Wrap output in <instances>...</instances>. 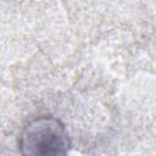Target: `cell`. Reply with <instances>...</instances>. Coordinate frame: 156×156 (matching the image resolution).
Returning <instances> with one entry per match:
<instances>
[{
    "mask_svg": "<svg viewBox=\"0 0 156 156\" xmlns=\"http://www.w3.org/2000/svg\"><path fill=\"white\" fill-rule=\"evenodd\" d=\"M71 145L65 124L56 117L48 115L30 118L23 126L18 138L21 154L30 156L66 155Z\"/></svg>",
    "mask_w": 156,
    "mask_h": 156,
    "instance_id": "obj_1",
    "label": "cell"
}]
</instances>
